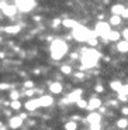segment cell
<instances>
[{
    "mask_svg": "<svg viewBox=\"0 0 128 130\" xmlns=\"http://www.w3.org/2000/svg\"><path fill=\"white\" fill-rule=\"evenodd\" d=\"M100 58V52L94 48H84L82 51V57H80V62H82V69H90L97 67V62Z\"/></svg>",
    "mask_w": 128,
    "mask_h": 130,
    "instance_id": "1",
    "label": "cell"
},
{
    "mask_svg": "<svg viewBox=\"0 0 128 130\" xmlns=\"http://www.w3.org/2000/svg\"><path fill=\"white\" fill-rule=\"evenodd\" d=\"M49 51H51L52 58L59 61V59H62L68 54V44L65 41H62V40H54Z\"/></svg>",
    "mask_w": 128,
    "mask_h": 130,
    "instance_id": "2",
    "label": "cell"
},
{
    "mask_svg": "<svg viewBox=\"0 0 128 130\" xmlns=\"http://www.w3.org/2000/svg\"><path fill=\"white\" fill-rule=\"evenodd\" d=\"M72 36H73V38L76 40V41L83 42V41H87L90 37H97V34L94 31H92V30L86 28V27L82 26V24H77L75 28H72Z\"/></svg>",
    "mask_w": 128,
    "mask_h": 130,
    "instance_id": "3",
    "label": "cell"
},
{
    "mask_svg": "<svg viewBox=\"0 0 128 130\" xmlns=\"http://www.w3.org/2000/svg\"><path fill=\"white\" fill-rule=\"evenodd\" d=\"M111 27H110L109 23H106V21H99V23L96 24V28H94V32L97 34V37H101L103 40H106V41H109V37L110 34H111Z\"/></svg>",
    "mask_w": 128,
    "mask_h": 130,
    "instance_id": "4",
    "label": "cell"
},
{
    "mask_svg": "<svg viewBox=\"0 0 128 130\" xmlns=\"http://www.w3.org/2000/svg\"><path fill=\"white\" fill-rule=\"evenodd\" d=\"M14 6L17 7V10L27 13V11H31L32 9H35L37 2L35 0H17V2H14Z\"/></svg>",
    "mask_w": 128,
    "mask_h": 130,
    "instance_id": "5",
    "label": "cell"
},
{
    "mask_svg": "<svg viewBox=\"0 0 128 130\" xmlns=\"http://www.w3.org/2000/svg\"><path fill=\"white\" fill-rule=\"evenodd\" d=\"M0 9H2V11H3L4 16L7 17H13L16 16V13L18 11L17 10V7L14 6V3H7V2H0Z\"/></svg>",
    "mask_w": 128,
    "mask_h": 130,
    "instance_id": "6",
    "label": "cell"
},
{
    "mask_svg": "<svg viewBox=\"0 0 128 130\" xmlns=\"http://www.w3.org/2000/svg\"><path fill=\"white\" fill-rule=\"evenodd\" d=\"M86 122L90 126H93V124H101V115L97 113V112H92V113L87 115Z\"/></svg>",
    "mask_w": 128,
    "mask_h": 130,
    "instance_id": "7",
    "label": "cell"
},
{
    "mask_svg": "<svg viewBox=\"0 0 128 130\" xmlns=\"http://www.w3.org/2000/svg\"><path fill=\"white\" fill-rule=\"evenodd\" d=\"M82 93H83V92H82V89H75V91H72L71 93L68 95V98H66V103L68 102H75V103H76V102H79L80 99H82Z\"/></svg>",
    "mask_w": 128,
    "mask_h": 130,
    "instance_id": "8",
    "label": "cell"
},
{
    "mask_svg": "<svg viewBox=\"0 0 128 130\" xmlns=\"http://www.w3.org/2000/svg\"><path fill=\"white\" fill-rule=\"evenodd\" d=\"M101 107V99H99V98L93 96L89 99V103H87V109L89 110H96V109H100Z\"/></svg>",
    "mask_w": 128,
    "mask_h": 130,
    "instance_id": "9",
    "label": "cell"
},
{
    "mask_svg": "<svg viewBox=\"0 0 128 130\" xmlns=\"http://www.w3.org/2000/svg\"><path fill=\"white\" fill-rule=\"evenodd\" d=\"M37 101H38V105L39 107H49L52 106V103H54V99H52V96H48V95H45V96H41V98H37Z\"/></svg>",
    "mask_w": 128,
    "mask_h": 130,
    "instance_id": "10",
    "label": "cell"
},
{
    "mask_svg": "<svg viewBox=\"0 0 128 130\" xmlns=\"http://www.w3.org/2000/svg\"><path fill=\"white\" fill-rule=\"evenodd\" d=\"M21 124H23V119L20 116H13L11 119L9 120V127L10 129H20L21 127Z\"/></svg>",
    "mask_w": 128,
    "mask_h": 130,
    "instance_id": "11",
    "label": "cell"
},
{
    "mask_svg": "<svg viewBox=\"0 0 128 130\" xmlns=\"http://www.w3.org/2000/svg\"><path fill=\"white\" fill-rule=\"evenodd\" d=\"M24 106H26V109L28 112H32V110H35V109H38L39 105H38V101H37V99H28Z\"/></svg>",
    "mask_w": 128,
    "mask_h": 130,
    "instance_id": "12",
    "label": "cell"
},
{
    "mask_svg": "<svg viewBox=\"0 0 128 130\" xmlns=\"http://www.w3.org/2000/svg\"><path fill=\"white\" fill-rule=\"evenodd\" d=\"M62 89H63V86H62L61 82H52V84L49 85V91H51L52 93H55V95L61 93Z\"/></svg>",
    "mask_w": 128,
    "mask_h": 130,
    "instance_id": "13",
    "label": "cell"
},
{
    "mask_svg": "<svg viewBox=\"0 0 128 130\" xmlns=\"http://www.w3.org/2000/svg\"><path fill=\"white\" fill-rule=\"evenodd\" d=\"M117 51L121 52V54H125V52H128V42L127 41H118L117 42Z\"/></svg>",
    "mask_w": 128,
    "mask_h": 130,
    "instance_id": "14",
    "label": "cell"
},
{
    "mask_svg": "<svg viewBox=\"0 0 128 130\" xmlns=\"http://www.w3.org/2000/svg\"><path fill=\"white\" fill-rule=\"evenodd\" d=\"M122 11H124V6H122V4H114V6L111 7L113 16H120V17H121Z\"/></svg>",
    "mask_w": 128,
    "mask_h": 130,
    "instance_id": "15",
    "label": "cell"
},
{
    "mask_svg": "<svg viewBox=\"0 0 128 130\" xmlns=\"http://www.w3.org/2000/svg\"><path fill=\"white\" fill-rule=\"evenodd\" d=\"M122 85L124 84H121V81H111L110 82V88L113 89L114 92H121V89H122Z\"/></svg>",
    "mask_w": 128,
    "mask_h": 130,
    "instance_id": "16",
    "label": "cell"
},
{
    "mask_svg": "<svg viewBox=\"0 0 128 130\" xmlns=\"http://www.w3.org/2000/svg\"><path fill=\"white\" fill-rule=\"evenodd\" d=\"M62 24H63L65 27H68V28H75V27L77 26V21L76 20H72V19H65V20H62Z\"/></svg>",
    "mask_w": 128,
    "mask_h": 130,
    "instance_id": "17",
    "label": "cell"
},
{
    "mask_svg": "<svg viewBox=\"0 0 128 130\" xmlns=\"http://www.w3.org/2000/svg\"><path fill=\"white\" fill-rule=\"evenodd\" d=\"M109 24L110 26H120V24H121V17L120 16H111Z\"/></svg>",
    "mask_w": 128,
    "mask_h": 130,
    "instance_id": "18",
    "label": "cell"
},
{
    "mask_svg": "<svg viewBox=\"0 0 128 130\" xmlns=\"http://www.w3.org/2000/svg\"><path fill=\"white\" fill-rule=\"evenodd\" d=\"M20 30H21V27H20V26H7L6 28H4V31L10 32V34H16V32H18Z\"/></svg>",
    "mask_w": 128,
    "mask_h": 130,
    "instance_id": "19",
    "label": "cell"
},
{
    "mask_svg": "<svg viewBox=\"0 0 128 130\" xmlns=\"http://www.w3.org/2000/svg\"><path fill=\"white\" fill-rule=\"evenodd\" d=\"M120 34L118 31H111V34H110V37H109V41H113V42H118L120 41Z\"/></svg>",
    "mask_w": 128,
    "mask_h": 130,
    "instance_id": "20",
    "label": "cell"
},
{
    "mask_svg": "<svg viewBox=\"0 0 128 130\" xmlns=\"http://www.w3.org/2000/svg\"><path fill=\"white\" fill-rule=\"evenodd\" d=\"M77 123L75 120H69L68 123H65V130H76Z\"/></svg>",
    "mask_w": 128,
    "mask_h": 130,
    "instance_id": "21",
    "label": "cell"
},
{
    "mask_svg": "<svg viewBox=\"0 0 128 130\" xmlns=\"http://www.w3.org/2000/svg\"><path fill=\"white\" fill-rule=\"evenodd\" d=\"M127 126H128V119L122 117V119H118V120H117V127H120V129H125Z\"/></svg>",
    "mask_w": 128,
    "mask_h": 130,
    "instance_id": "22",
    "label": "cell"
},
{
    "mask_svg": "<svg viewBox=\"0 0 128 130\" xmlns=\"http://www.w3.org/2000/svg\"><path fill=\"white\" fill-rule=\"evenodd\" d=\"M61 72L65 75H71L72 74V68H71V65H62L61 67Z\"/></svg>",
    "mask_w": 128,
    "mask_h": 130,
    "instance_id": "23",
    "label": "cell"
},
{
    "mask_svg": "<svg viewBox=\"0 0 128 130\" xmlns=\"http://www.w3.org/2000/svg\"><path fill=\"white\" fill-rule=\"evenodd\" d=\"M97 42H99L97 41V37H90V38L87 40V44L90 45V48H94V47L97 45Z\"/></svg>",
    "mask_w": 128,
    "mask_h": 130,
    "instance_id": "24",
    "label": "cell"
},
{
    "mask_svg": "<svg viewBox=\"0 0 128 130\" xmlns=\"http://www.w3.org/2000/svg\"><path fill=\"white\" fill-rule=\"evenodd\" d=\"M10 106H11V109H14V110H18V109H21V102L20 101H13L11 103H10Z\"/></svg>",
    "mask_w": 128,
    "mask_h": 130,
    "instance_id": "25",
    "label": "cell"
},
{
    "mask_svg": "<svg viewBox=\"0 0 128 130\" xmlns=\"http://www.w3.org/2000/svg\"><path fill=\"white\" fill-rule=\"evenodd\" d=\"M10 99H13V101H18V99H20V92L18 91H11V92H10Z\"/></svg>",
    "mask_w": 128,
    "mask_h": 130,
    "instance_id": "26",
    "label": "cell"
},
{
    "mask_svg": "<svg viewBox=\"0 0 128 130\" xmlns=\"http://www.w3.org/2000/svg\"><path fill=\"white\" fill-rule=\"evenodd\" d=\"M76 105L79 107H86L87 109V101H84V99H80L79 102H76Z\"/></svg>",
    "mask_w": 128,
    "mask_h": 130,
    "instance_id": "27",
    "label": "cell"
},
{
    "mask_svg": "<svg viewBox=\"0 0 128 130\" xmlns=\"http://www.w3.org/2000/svg\"><path fill=\"white\" fill-rule=\"evenodd\" d=\"M120 93L128 96V84H127V85H122V89H121V92H120Z\"/></svg>",
    "mask_w": 128,
    "mask_h": 130,
    "instance_id": "28",
    "label": "cell"
},
{
    "mask_svg": "<svg viewBox=\"0 0 128 130\" xmlns=\"http://www.w3.org/2000/svg\"><path fill=\"white\" fill-rule=\"evenodd\" d=\"M32 86H34V82H32V81H27V82H24V88H26V89H31Z\"/></svg>",
    "mask_w": 128,
    "mask_h": 130,
    "instance_id": "29",
    "label": "cell"
},
{
    "mask_svg": "<svg viewBox=\"0 0 128 130\" xmlns=\"http://www.w3.org/2000/svg\"><path fill=\"white\" fill-rule=\"evenodd\" d=\"M59 24H62V20L61 19H54V21H52V27H58Z\"/></svg>",
    "mask_w": 128,
    "mask_h": 130,
    "instance_id": "30",
    "label": "cell"
},
{
    "mask_svg": "<svg viewBox=\"0 0 128 130\" xmlns=\"http://www.w3.org/2000/svg\"><path fill=\"white\" fill-rule=\"evenodd\" d=\"M121 19H128V7H124V11L121 14Z\"/></svg>",
    "mask_w": 128,
    "mask_h": 130,
    "instance_id": "31",
    "label": "cell"
},
{
    "mask_svg": "<svg viewBox=\"0 0 128 130\" xmlns=\"http://www.w3.org/2000/svg\"><path fill=\"white\" fill-rule=\"evenodd\" d=\"M122 37H124V41L128 42V28L122 30Z\"/></svg>",
    "mask_w": 128,
    "mask_h": 130,
    "instance_id": "32",
    "label": "cell"
},
{
    "mask_svg": "<svg viewBox=\"0 0 128 130\" xmlns=\"http://www.w3.org/2000/svg\"><path fill=\"white\" fill-rule=\"evenodd\" d=\"M10 85L9 84H0V91H4V89H9Z\"/></svg>",
    "mask_w": 128,
    "mask_h": 130,
    "instance_id": "33",
    "label": "cell"
},
{
    "mask_svg": "<svg viewBox=\"0 0 128 130\" xmlns=\"http://www.w3.org/2000/svg\"><path fill=\"white\" fill-rule=\"evenodd\" d=\"M121 112H122V115H128V107L125 106V107H122L121 109Z\"/></svg>",
    "mask_w": 128,
    "mask_h": 130,
    "instance_id": "34",
    "label": "cell"
},
{
    "mask_svg": "<svg viewBox=\"0 0 128 130\" xmlns=\"http://www.w3.org/2000/svg\"><path fill=\"white\" fill-rule=\"evenodd\" d=\"M96 91H97V92H103V86H100V85H97V86H96Z\"/></svg>",
    "mask_w": 128,
    "mask_h": 130,
    "instance_id": "35",
    "label": "cell"
},
{
    "mask_svg": "<svg viewBox=\"0 0 128 130\" xmlns=\"http://www.w3.org/2000/svg\"><path fill=\"white\" fill-rule=\"evenodd\" d=\"M32 93H34L32 89H28V91H27V95H28V96H32Z\"/></svg>",
    "mask_w": 128,
    "mask_h": 130,
    "instance_id": "36",
    "label": "cell"
},
{
    "mask_svg": "<svg viewBox=\"0 0 128 130\" xmlns=\"http://www.w3.org/2000/svg\"><path fill=\"white\" fill-rule=\"evenodd\" d=\"M20 117H21L23 120H24V119H26V117H27V113H21V115H20Z\"/></svg>",
    "mask_w": 128,
    "mask_h": 130,
    "instance_id": "37",
    "label": "cell"
},
{
    "mask_svg": "<svg viewBox=\"0 0 128 130\" xmlns=\"http://www.w3.org/2000/svg\"><path fill=\"white\" fill-rule=\"evenodd\" d=\"M76 76H77V78H83V74H82V72H77Z\"/></svg>",
    "mask_w": 128,
    "mask_h": 130,
    "instance_id": "38",
    "label": "cell"
},
{
    "mask_svg": "<svg viewBox=\"0 0 128 130\" xmlns=\"http://www.w3.org/2000/svg\"><path fill=\"white\" fill-rule=\"evenodd\" d=\"M0 58H4V52H0Z\"/></svg>",
    "mask_w": 128,
    "mask_h": 130,
    "instance_id": "39",
    "label": "cell"
}]
</instances>
